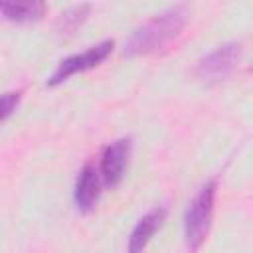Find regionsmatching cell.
I'll use <instances>...</instances> for the list:
<instances>
[{
	"label": "cell",
	"instance_id": "cell-5",
	"mask_svg": "<svg viewBox=\"0 0 253 253\" xmlns=\"http://www.w3.org/2000/svg\"><path fill=\"white\" fill-rule=\"evenodd\" d=\"M128 152H130V140L128 138H121L115 140L113 144L107 146L103 160H101V174L105 184L109 186H117L123 176H125V166L128 160Z\"/></svg>",
	"mask_w": 253,
	"mask_h": 253
},
{
	"label": "cell",
	"instance_id": "cell-1",
	"mask_svg": "<svg viewBox=\"0 0 253 253\" xmlns=\"http://www.w3.org/2000/svg\"><path fill=\"white\" fill-rule=\"evenodd\" d=\"M184 24H186V8L172 6L152 16L142 26H138L125 42L123 53L128 57H134V55H144L158 47H164L182 32Z\"/></svg>",
	"mask_w": 253,
	"mask_h": 253
},
{
	"label": "cell",
	"instance_id": "cell-8",
	"mask_svg": "<svg viewBox=\"0 0 253 253\" xmlns=\"http://www.w3.org/2000/svg\"><path fill=\"white\" fill-rule=\"evenodd\" d=\"M0 10L6 20L24 24V22L38 20L43 14L45 6H43V2H38V0H18V2H2Z\"/></svg>",
	"mask_w": 253,
	"mask_h": 253
},
{
	"label": "cell",
	"instance_id": "cell-4",
	"mask_svg": "<svg viewBox=\"0 0 253 253\" xmlns=\"http://www.w3.org/2000/svg\"><path fill=\"white\" fill-rule=\"evenodd\" d=\"M237 57H239V45L233 42L223 43V45L215 47L213 51H210L198 63V77L208 83L221 81L231 73Z\"/></svg>",
	"mask_w": 253,
	"mask_h": 253
},
{
	"label": "cell",
	"instance_id": "cell-10",
	"mask_svg": "<svg viewBox=\"0 0 253 253\" xmlns=\"http://www.w3.org/2000/svg\"><path fill=\"white\" fill-rule=\"evenodd\" d=\"M18 101H20V91H8V93L2 95V99H0L2 121H6V119L12 115V111H14L16 105H18Z\"/></svg>",
	"mask_w": 253,
	"mask_h": 253
},
{
	"label": "cell",
	"instance_id": "cell-7",
	"mask_svg": "<svg viewBox=\"0 0 253 253\" xmlns=\"http://www.w3.org/2000/svg\"><path fill=\"white\" fill-rule=\"evenodd\" d=\"M99 176H97V170L93 166H85L79 176H77V182H75V204L81 211H89L95 208V204L99 202Z\"/></svg>",
	"mask_w": 253,
	"mask_h": 253
},
{
	"label": "cell",
	"instance_id": "cell-3",
	"mask_svg": "<svg viewBox=\"0 0 253 253\" xmlns=\"http://www.w3.org/2000/svg\"><path fill=\"white\" fill-rule=\"evenodd\" d=\"M113 49V42L111 40H105L97 45H91L89 49L81 51V53H75V55H69L65 59L59 61L57 69L53 71V75L49 77V85H59L63 83L65 79H69L71 75L75 73H81V71H87L91 67H97L103 59H107V55L111 53Z\"/></svg>",
	"mask_w": 253,
	"mask_h": 253
},
{
	"label": "cell",
	"instance_id": "cell-9",
	"mask_svg": "<svg viewBox=\"0 0 253 253\" xmlns=\"http://www.w3.org/2000/svg\"><path fill=\"white\" fill-rule=\"evenodd\" d=\"M87 12H89V4H75V6H69L67 10H63V12L59 14L57 32H59V34H71V32L87 18Z\"/></svg>",
	"mask_w": 253,
	"mask_h": 253
},
{
	"label": "cell",
	"instance_id": "cell-6",
	"mask_svg": "<svg viewBox=\"0 0 253 253\" xmlns=\"http://www.w3.org/2000/svg\"><path fill=\"white\" fill-rule=\"evenodd\" d=\"M164 217H166L164 208H156V210L148 211L146 215H142L128 237V253H142L146 249L150 237L154 235V231L162 225Z\"/></svg>",
	"mask_w": 253,
	"mask_h": 253
},
{
	"label": "cell",
	"instance_id": "cell-2",
	"mask_svg": "<svg viewBox=\"0 0 253 253\" xmlns=\"http://www.w3.org/2000/svg\"><path fill=\"white\" fill-rule=\"evenodd\" d=\"M213 198H215V182H208L200 188L186 210L184 217V237L186 245L194 251L202 245L210 231L211 215H213Z\"/></svg>",
	"mask_w": 253,
	"mask_h": 253
}]
</instances>
